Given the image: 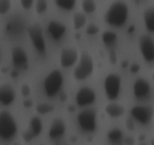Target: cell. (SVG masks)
I'll use <instances>...</instances> for the list:
<instances>
[{"mask_svg":"<svg viewBox=\"0 0 154 145\" xmlns=\"http://www.w3.org/2000/svg\"><path fill=\"white\" fill-rule=\"evenodd\" d=\"M36 111L39 114H48V113H51L54 110L55 107L51 104H48V103H42V104H37L35 107Z\"/></svg>","mask_w":154,"mask_h":145,"instance_id":"25","label":"cell"},{"mask_svg":"<svg viewBox=\"0 0 154 145\" xmlns=\"http://www.w3.org/2000/svg\"><path fill=\"white\" fill-rule=\"evenodd\" d=\"M16 93L14 89L9 84L0 85V104L4 106H8L14 101Z\"/></svg>","mask_w":154,"mask_h":145,"instance_id":"15","label":"cell"},{"mask_svg":"<svg viewBox=\"0 0 154 145\" xmlns=\"http://www.w3.org/2000/svg\"><path fill=\"white\" fill-rule=\"evenodd\" d=\"M26 31L36 51L39 54H45L46 53L47 46L42 26L38 24H32L26 27Z\"/></svg>","mask_w":154,"mask_h":145,"instance_id":"5","label":"cell"},{"mask_svg":"<svg viewBox=\"0 0 154 145\" xmlns=\"http://www.w3.org/2000/svg\"><path fill=\"white\" fill-rule=\"evenodd\" d=\"M140 69H141V66H140V65L138 64V63H133V64L131 65L130 67H129V70H130V72L133 74L137 73V72L140 70Z\"/></svg>","mask_w":154,"mask_h":145,"instance_id":"33","label":"cell"},{"mask_svg":"<svg viewBox=\"0 0 154 145\" xmlns=\"http://www.w3.org/2000/svg\"><path fill=\"white\" fill-rule=\"evenodd\" d=\"M60 64L63 67L69 68L73 66L78 59V53L75 48H63L60 53Z\"/></svg>","mask_w":154,"mask_h":145,"instance_id":"13","label":"cell"},{"mask_svg":"<svg viewBox=\"0 0 154 145\" xmlns=\"http://www.w3.org/2000/svg\"><path fill=\"white\" fill-rule=\"evenodd\" d=\"M151 92V86L146 79L139 78L133 84V94L135 98L144 100L148 98Z\"/></svg>","mask_w":154,"mask_h":145,"instance_id":"12","label":"cell"},{"mask_svg":"<svg viewBox=\"0 0 154 145\" xmlns=\"http://www.w3.org/2000/svg\"><path fill=\"white\" fill-rule=\"evenodd\" d=\"M82 8L84 12L92 14L96 11L97 6L94 0H83Z\"/></svg>","mask_w":154,"mask_h":145,"instance_id":"26","label":"cell"},{"mask_svg":"<svg viewBox=\"0 0 154 145\" xmlns=\"http://www.w3.org/2000/svg\"><path fill=\"white\" fill-rule=\"evenodd\" d=\"M96 95L93 89L90 87H82L75 96V101L79 107H86L96 101Z\"/></svg>","mask_w":154,"mask_h":145,"instance_id":"11","label":"cell"},{"mask_svg":"<svg viewBox=\"0 0 154 145\" xmlns=\"http://www.w3.org/2000/svg\"><path fill=\"white\" fill-rule=\"evenodd\" d=\"M11 8V0H0V15L6 14Z\"/></svg>","mask_w":154,"mask_h":145,"instance_id":"27","label":"cell"},{"mask_svg":"<svg viewBox=\"0 0 154 145\" xmlns=\"http://www.w3.org/2000/svg\"><path fill=\"white\" fill-rule=\"evenodd\" d=\"M94 69V62L93 57L87 52H84L80 57L79 63L75 68L73 76L78 81L85 80L88 78Z\"/></svg>","mask_w":154,"mask_h":145,"instance_id":"4","label":"cell"},{"mask_svg":"<svg viewBox=\"0 0 154 145\" xmlns=\"http://www.w3.org/2000/svg\"><path fill=\"white\" fill-rule=\"evenodd\" d=\"M32 105L33 102L30 99H26L25 100V101H23V106L25 108H29V107H31Z\"/></svg>","mask_w":154,"mask_h":145,"instance_id":"37","label":"cell"},{"mask_svg":"<svg viewBox=\"0 0 154 145\" xmlns=\"http://www.w3.org/2000/svg\"><path fill=\"white\" fill-rule=\"evenodd\" d=\"M75 110V107L74 106H70V107H69V112H74Z\"/></svg>","mask_w":154,"mask_h":145,"instance_id":"42","label":"cell"},{"mask_svg":"<svg viewBox=\"0 0 154 145\" xmlns=\"http://www.w3.org/2000/svg\"><path fill=\"white\" fill-rule=\"evenodd\" d=\"M35 137H38L43 130V122L38 116H33L29 122V128H28Z\"/></svg>","mask_w":154,"mask_h":145,"instance_id":"19","label":"cell"},{"mask_svg":"<svg viewBox=\"0 0 154 145\" xmlns=\"http://www.w3.org/2000/svg\"><path fill=\"white\" fill-rule=\"evenodd\" d=\"M104 89L108 99H117L121 89V77L116 73L108 74L104 80Z\"/></svg>","mask_w":154,"mask_h":145,"instance_id":"7","label":"cell"},{"mask_svg":"<svg viewBox=\"0 0 154 145\" xmlns=\"http://www.w3.org/2000/svg\"><path fill=\"white\" fill-rule=\"evenodd\" d=\"M66 131V125L61 119H55L51 124L48 135L51 138L56 139L62 137Z\"/></svg>","mask_w":154,"mask_h":145,"instance_id":"17","label":"cell"},{"mask_svg":"<svg viewBox=\"0 0 154 145\" xmlns=\"http://www.w3.org/2000/svg\"><path fill=\"white\" fill-rule=\"evenodd\" d=\"M34 0H20V4L25 10H29L32 6Z\"/></svg>","mask_w":154,"mask_h":145,"instance_id":"32","label":"cell"},{"mask_svg":"<svg viewBox=\"0 0 154 145\" xmlns=\"http://www.w3.org/2000/svg\"><path fill=\"white\" fill-rule=\"evenodd\" d=\"M11 76L13 78H16V77L18 76V72L17 70H13L11 72Z\"/></svg>","mask_w":154,"mask_h":145,"instance_id":"41","label":"cell"},{"mask_svg":"<svg viewBox=\"0 0 154 145\" xmlns=\"http://www.w3.org/2000/svg\"><path fill=\"white\" fill-rule=\"evenodd\" d=\"M105 110L108 116L113 118L120 117L126 113V108L123 106L114 103L108 104L105 107Z\"/></svg>","mask_w":154,"mask_h":145,"instance_id":"18","label":"cell"},{"mask_svg":"<svg viewBox=\"0 0 154 145\" xmlns=\"http://www.w3.org/2000/svg\"><path fill=\"white\" fill-rule=\"evenodd\" d=\"M22 138L24 141L28 143V142L32 141L33 139L35 138V137L34 134H33L29 130L26 129V131H24L22 133Z\"/></svg>","mask_w":154,"mask_h":145,"instance_id":"30","label":"cell"},{"mask_svg":"<svg viewBox=\"0 0 154 145\" xmlns=\"http://www.w3.org/2000/svg\"><path fill=\"white\" fill-rule=\"evenodd\" d=\"M59 99H60V101H62V102L66 101V100H67V95L65 93H63V92L60 93V95H59Z\"/></svg>","mask_w":154,"mask_h":145,"instance_id":"38","label":"cell"},{"mask_svg":"<svg viewBox=\"0 0 154 145\" xmlns=\"http://www.w3.org/2000/svg\"><path fill=\"white\" fill-rule=\"evenodd\" d=\"M12 63L17 70H25L28 68L29 57L23 48L14 47L11 51Z\"/></svg>","mask_w":154,"mask_h":145,"instance_id":"10","label":"cell"},{"mask_svg":"<svg viewBox=\"0 0 154 145\" xmlns=\"http://www.w3.org/2000/svg\"><path fill=\"white\" fill-rule=\"evenodd\" d=\"M13 145H21L20 143H14Z\"/></svg>","mask_w":154,"mask_h":145,"instance_id":"43","label":"cell"},{"mask_svg":"<svg viewBox=\"0 0 154 145\" xmlns=\"http://www.w3.org/2000/svg\"><path fill=\"white\" fill-rule=\"evenodd\" d=\"M99 30L100 29L97 25L95 24H90L86 28V33L89 36H93V35L97 34Z\"/></svg>","mask_w":154,"mask_h":145,"instance_id":"29","label":"cell"},{"mask_svg":"<svg viewBox=\"0 0 154 145\" xmlns=\"http://www.w3.org/2000/svg\"><path fill=\"white\" fill-rule=\"evenodd\" d=\"M107 137L113 144H120L123 140V131L119 128H112L108 132Z\"/></svg>","mask_w":154,"mask_h":145,"instance_id":"21","label":"cell"},{"mask_svg":"<svg viewBox=\"0 0 154 145\" xmlns=\"http://www.w3.org/2000/svg\"><path fill=\"white\" fill-rule=\"evenodd\" d=\"M64 82L63 75L60 69L51 71L44 80L43 88L45 94L49 98L55 96L60 93Z\"/></svg>","mask_w":154,"mask_h":145,"instance_id":"2","label":"cell"},{"mask_svg":"<svg viewBox=\"0 0 154 145\" xmlns=\"http://www.w3.org/2000/svg\"><path fill=\"white\" fill-rule=\"evenodd\" d=\"M26 29L25 23L23 19L14 18L6 24V33L12 37H17L22 34Z\"/></svg>","mask_w":154,"mask_h":145,"instance_id":"14","label":"cell"},{"mask_svg":"<svg viewBox=\"0 0 154 145\" xmlns=\"http://www.w3.org/2000/svg\"><path fill=\"white\" fill-rule=\"evenodd\" d=\"M57 7L66 11H71L75 8L76 0H54Z\"/></svg>","mask_w":154,"mask_h":145,"instance_id":"24","label":"cell"},{"mask_svg":"<svg viewBox=\"0 0 154 145\" xmlns=\"http://www.w3.org/2000/svg\"><path fill=\"white\" fill-rule=\"evenodd\" d=\"M87 22V17L83 13H75L73 15L74 29L76 30H80L85 25Z\"/></svg>","mask_w":154,"mask_h":145,"instance_id":"23","label":"cell"},{"mask_svg":"<svg viewBox=\"0 0 154 145\" xmlns=\"http://www.w3.org/2000/svg\"><path fill=\"white\" fill-rule=\"evenodd\" d=\"M48 9V3L45 0H38L36 4V12L38 14L45 13Z\"/></svg>","mask_w":154,"mask_h":145,"instance_id":"28","label":"cell"},{"mask_svg":"<svg viewBox=\"0 0 154 145\" xmlns=\"http://www.w3.org/2000/svg\"><path fill=\"white\" fill-rule=\"evenodd\" d=\"M110 61L112 64H115L117 61V56L115 51H112L110 53Z\"/></svg>","mask_w":154,"mask_h":145,"instance_id":"35","label":"cell"},{"mask_svg":"<svg viewBox=\"0 0 154 145\" xmlns=\"http://www.w3.org/2000/svg\"><path fill=\"white\" fill-rule=\"evenodd\" d=\"M17 132V125L11 113L8 111L0 112V138L8 140Z\"/></svg>","mask_w":154,"mask_h":145,"instance_id":"3","label":"cell"},{"mask_svg":"<svg viewBox=\"0 0 154 145\" xmlns=\"http://www.w3.org/2000/svg\"><path fill=\"white\" fill-rule=\"evenodd\" d=\"M102 42L107 46H112L115 44L117 39V35L114 32L105 31L102 36Z\"/></svg>","mask_w":154,"mask_h":145,"instance_id":"22","label":"cell"},{"mask_svg":"<svg viewBox=\"0 0 154 145\" xmlns=\"http://www.w3.org/2000/svg\"><path fill=\"white\" fill-rule=\"evenodd\" d=\"M48 32L54 40L59 41L66 34V27L59 21H51L48 25Z\"/></svg>","mask_w":154,"mask_h":145,"instance_id":"16","label":"cell"},{"mask_svg":"<svg viewBox=\"0 0 154 145\" xmlns=\"http://www.w3.org/2000/svg\"><path fill=\"white\" fill-rule=\"evenodd\" d=\"M20 92L22 94L23 96L24 97H28L29 95L31 93V89H30L29 85L27 84H24L21 86Z\"/></svg>","mask_w":154,"mask_h":145,"instance_id":"31","label":"cell"},{"mask_svg":"<svg viewBox=\"0 0 154 145\" xmlns=\"http://www.w3.org/2000/svg\"><path fill=\"white\" fill-rule=\"evenodd\" d=\"M139 48L144 60L148 63L154 60V42L149 35H142L139 39Z\"/></svg>","mask_w":154,"mask_h":145,"instance_id":"9","label":"cell"},{"mask_svg":"<svg viewBox=\"0 0 154 145\" xmlns=\"http://www.w3.org/2000/svg\"><path fill=\"white\" fill-rule=\"evenodd\" d=\"M123 142L126 145H134L135 143V140L134 137H131V136H128L123 138Z\"/></svg>","mask_w":154,"mask_h":145,"instance_id":"34","label":"cell"},{"mask_svg":"<svg viewBox=\"0 0 154 145\" xmlns=\"http://www.w3.org/2000/svg\"><path fill=\"white\" fill-rule=\"evenodd\" d=\"M126 125L128 130L132 131V130L135 129V122H134V121H132V119H128V120L126 121Z\"/></svg>","mask_w":154,"mask_h":145,"instance_id":"36","label":"cell"},{"mask_svg":"<svg viewBox=\"0 0 154 145\" xmlns=\"http://www.w3.org/2000/svg\"><path fill=\"white\" fill-rule=\"evenodd\" d=\"M129 63L128 60H123V61L121 63V66L123 68L128 67V66H129Z\"/></svg>","mask_w":154,"mask_h":145,"instance_id":"39","label":"cell"},{"mask_svg":"<svg viewBox=\"0 0 154 145\" xmlns=\"http://www.w3.org/2000/svg\"><path fill=\"white\" fill-rule=\"evenodd\" d=\"M132 117L141 125H147L152 120L153 115V108L150 106L137 105L131 110Z\"/></svg>","mask_w":154,"mask_h":145,"instance_id":"8","label":"cell"},{"mask_svg":"<svg viewBox=\"0 0 154 145\" xmlns=\"http://www.w3.org/2000/svg\"><path fill=\"white\" fill-rule=\"evenodd\" d=\"M129 17V7L125 2L119 0L110 5L105 14V21L110 26L123 27Z\"/></svg>","mask_w":154,"mask_h":145,"instance_id":"1","label":"cell"},{"mask_svg":"<svg viewBox=\"0 0 154 145\" xmlns=\"http://www.w3.org/2000/svg\"><path fill=\"white\" fill-rule=\"evenodd\" d=\"M80 128L85 132H93L97 127V114L92 109H86L80 112L78 116Z\"/></svg>","mask_w":154,"mask_h":145,"instance_id":"6","label":"cell"},{"mask_svg":"<svg viewBox=\"0 0 154 145\" xmlns=\"http://www.w3.org/2000/svg\"><path fill=\"white\" fill-rule=\"evenodd\" d=\"M144 21L147 30L150 33L154 32V9L148 8L144 12Z\"/></svg>","mask_w":154,"mask_h":145,"instance_id":"20","label":"cell"},{"mask_svg":"<svg viewBox=\"0 0 154 145\" xmlns=\"http://www.w3.org/2000/svg\"><path fill=\"white\" fill-rule=\"evenodd\" d=\"M139 145H147V144H145V143H141V144H139Z\"/></svg>","mask_w":154,"mask_h":145,"instance_id":"44","label":"cell"},{"mask_svg":"<svg viewBox=\"0 0 154 145\" xmlns=\"http://www.w3.org/2000/svg\"><path fill=\"white\" fill-rule=\"evenodd\" d=\"M135 30V27L134 25H131L130 27L128 29V33H132Z\"/></svg>","mask_w":154,"mask_h":145,"instance_id":"40","label":"cell"}]
</instances>
